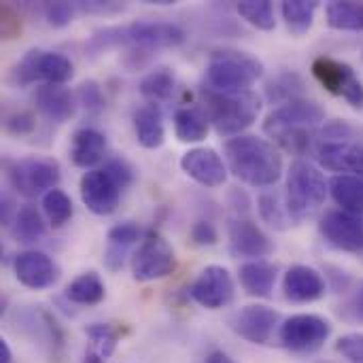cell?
Masks as SVG:
<instances>
[{
  "label": "cell",
  "instance_id": "obj_1",
  "mask_svg": "<svg viewBox=\"0 0 363 363\" xmlns=\"http://www.w3.org/2000/svg\"><path fill=\"white\" fill-rule=\"evenodd\" d=\"M230 172L245 185L272 187L283 174V155L266 138L240 134L225 143Z\"/></svg>",
  "mask_w": 363,
  "mask_h": 363
},
{
  "label": "cell",
  "instance_id": "obj_2",
  "mask_svg": "<svg viewBox=\"0 0 363 363\" xmlns=\"http://www.w3.org/2000/svg\"><path fill=\"white\" fill-rule=\"evenodd\" d=\"M185 43V32L170 21H134L125 26H111L94 32L89 40L91 51L111 47H125L130 55H151L162 49H172Z\"/></svg>",
  "mask_w": 363,
  "mask_h": 363
},
{
  "label": "cell",
  "instance_id": "obj_3",
  "mask_svg": "<svg viewBox=\"0 0 363 363\" xmlns=\"http://www.w3.org/2000/svg\"><path fill=\"white\" fill-rule=\"evenodd\" d=\"M204 115L208 123L221 136H240L251 128L262 111V98L255 91L221 94L211 87H202Z\"/></svg>",
  "mask_w": 363,
  "mask_h": 363
},
{
  "label": "cell",
  "instance_id": "obj_4",
  "mask_svg": "<svg viewBox=\"0 0 363 363\" xmlns=\"http://www.w3.org/2000/svg\"><path fill=\"white\" fill-rule=\"evenodd\" d=\"M264 77V64L251 53L238 49H217L208 57L206 87L221 94L251 91L253 83Z\"/></svg>",
  "mask_w": 363,
  "mask_h": 363
},
{
  "label": "cell",
  "instance_id": "obj_5",
  "mask_svg": "<svg viewBox=\"0 0 363 363\" xmlns=\"http://www.w3.org/2000/svg\"><path fill=\"white\" fill-rule=\"evenodd\" d=\"M285 202L294 221H306L315 217L325 204L330 183L323 172L308 160H296L287 172Z\"/></svg>",
  "mask_w": 363,
  "mask_h": 363
},
{
  "label": "cell",
  "instance_id": "obj_6",
  "mask_svg": "<svg viewBox=\"0 0 363 363\" xmlns=\"http://www.w3.org/2000/svg\"><path fill=\"white\" fill-rule=\"evenodd\" d=\"M4 177L9 185L23 198L45 196L57 187L62 179L60 164L47 155H26V157H6L2 162Z\"/></svg>",
  "mask_w": 363,
  "mask_h": 363
},
{
  "label": "cell",
  "instance_id": "obj_7",
  "mask_svg": "<svg viewBox=\"0 0 363 363\" xmlns=\"http://www.w3.org/2000/svg\"><path fill=\"white\" fill-rule=\"evenodd\" d=\"M74 66L72 62L57 51L30 49L11 70V83L17 87H26L32 83L40 85H64L72 79Z\"/></svg>",
  "mask_w": 363,
  "mask_h": 363
},
{
  "label": "cell",
  "instance_id": "obj_8",
  "mask_svg": "<svg viewBox=\"0 0 363 363\" xmlns=\"http://www.w3.org/2000/svg\"><path fill=\"white\" fill-rule=\"evenodd\" d=\"M130 268H132L134 281L151 283V281H160L172 274L177 268V257H174L170 242L157 230H149L143 236L138 249L132 253Z\"/></svg>",
  "mask_w": 363,
  "mask_h": 363
},
{
  "label": "cell",
  "instance_id": "obj_9",
  "mask_svg": "<svg viewBox=\"0 0 363 363\" xmlns=\"http://www.w3.org/2000/svg\"><path fill=\"white\" fill-rule=\"evenodd\" d=\"M325 121V108L311 98H296L272 108L264 121V132L274 140L289 132L315 130Z\"/></svg>",
  "mask_w": 363,
  "mask_h": 363
},
{
  "label": "cell",
  "instance_id": "obj_10",
  "mask_svg": "<svg viewBox=\"0 0 363 363\" xmlns=\"http://www.w3.org/2000/svg\"><path fill=\"white\" fill-rule=\"evenodd\" d=\"M279 345L291 353L308 355L319 351L332 336V325L319 315H294L279 328Z\"/></svg>",
  "mask_w": 363,
  "mask_h": 363
},
{
  "label": "cell",
  "instance_id": "obj_11",
  "mask_svg": "<svg viewBox=\"0 0 363 363\" xmlns=\"http://www.w3.org/2000/svg\"><path fill=\"white\" fill-rule=\"evenodd\" d=\"M313 74L334 96L345 98L353 108H363V83L355 74L353 66L330 55H319L313 62Z\"/></svg>",
  "mask_w": 363,
  "mask_h": 363
},
{
  "label": "cell",
  "instance_id": "obj_12",
  "mask_svg": "<svg viewBox=\"0 0 363 363\" xmlns=\"http://www.w3.org/2000/svg\"><path fill=\"white\" fill-rule=\"evenodd\" d=\"M230 328L236 336L251 345H270L281 328V315L264 304H249L230 317Z\"/></svg>",
  "mask_w": 363,
  "mask_h": 363
},
{
  "label": "cell",
  "instance_id": "obj_13",
  "mask_svg": "<svg viewBox=\"0 0 363 363\" xmlns=\"http://www.w3.org/2000/svg\"><path fill=\"white\" fill-rule=\"evenodd\" d=\"M234 279L223 266H206L189 287L191 300L206 311L225 308L234 300Z\"/></svg>",
  "mask_w": 363,
  "mask_h": 363
},
{
  "label": "cell",
  "instance_id": "obj_14",
  "mask_svg": "<svg viewBox=\"0 0 363 363\" xmlns=\"http://www.w3.org/2000/svg\"><path fill=\"white\" fill-rule=\"evenodd\" d=\"M79 191L87 211H91L94 215L106 217L117 211L123 187L104 168H94L81 177Z\"/></svg>",
  "mask_w": 363,
  "mask_h": 363
},
{
  "label": "cell",
  "instance_id": "obj_15",
  "mask_svg": "<svg viewBox=\"0 0 363 363\" xmlns=\"http://www.w3.org/2000/svg\"><path fill=\"white\" fill-rule=\"evenodd\" d=\"M325 242L345 253H363V215L347 211H328L319 221Z\"/></svg>",
  "mask_w": 363,
  "mask_h": 363
},
{
  "label": "cell",
  "instance_id": "obj_16",
  "mask_svg": "<svg viewBox=\"0 0 363 363\" xmlns=\"http://www.w3.org/2000/svg\"><path fill=\"white\" fill-rule=\"evenodd\" d=\"M13 270H15V279L23 287L34 291L49 289L60 281V266L55 264V259L36 249L21 251L19 255H15Z\"/></svg>",
  "mask_w": 363,
  "mask_h": 363
},
{
  "label": "cell",
  "instance_id": "obj_17",
  "mask_svg": "<svg viewBox=\"0 0 363 363\" xmlns=\"http://www.w3.org/2000/svg\"><path fill=\"white\" fill-rule=\"evenodd\" d=\"M181 170L202 187H221L228 179V164L211 147H196L183 153Z\"/></svg>",
  "mask_w": 363,
  "mask_h": 363
},
{
  "label": "cell",
  "instance_id": "obj_18",
  "mask_svg": "<svg viewBox=\"0 0 363 363\" xmlns=\"http://www.w3.org/2000/svg\"><path fill=\"white\" fill-rule=\"evenodd\" d=\"M228 236H230V249L236 257H249L255 262L268 257L274 251L272 240L251 219H240V217L232 219L228 225Z\"/></svg>",
  "mask_w": 363,
  "mask_h": 363
},
{
  "label": "cell",
  "instance_id": "obj_19",
  "mask_svg": "<svg viewBox=\"0 0 363 363\" xmlns=\"http://www.w3.org/2000/svg\"><path fill=\"white\" fill-rule=\"evenodd\" d=\"M328 285L319 270L311 266H291L283 277V294L294 304H311L325 296Z\"/></svg>",
  "mask_w": 363,
  "mask_h": 363
},
{
  "label": "cell",
  "instance_id": "obj_20",
  "mask_svg": "<svg viewBox=\"0 0 363 363\" xmlns=\"http://www.w3.org/2000/svg\"><path fill=\"white\" fill-rule=\"evenodd\" d=\"M34 102L38 113L51 123L68 121L79 106L77 96L64 85H40L34 94Z\"/></svg>",
  "mask_w": 363,
  "mask_h": 363
},
{
  "label": "cell",
  "instance_id": "obj_21",
  "mask_svg": "<svg viewBox=\"0 0 363 363\" xmlns=\"http://www.w3.org/2000/svg\"><path fill=\"white\" fill-rule=\"evenodd\" d=\"M319 164L334 172H355L363 179V147L355 143H321L317 149Z\"/></svg>",
  "mask_w": 363,
  "mask_h": 363
},
{
  "label": "cell",
  "instance_id": "obj_22",
  "mask_svg": "<svg viewBox=\"0 0 363 363\" xmlns=\"http://www.w3.org/2000/svg\"><path fill=\"white\" fill-rule=\"evenodd\" d=\"M106 136L96 128H81L70 138V160L77 168L94 170L106 155Z\"/></svg>",
  "mask_w": 363,
  "mask_h": 363
},
{
  "label": "cell",
  "instance_id": "obj_23",
  "mask_svg": "<svg viewBox=\"0 0 363 363\" xmlns=\"http://www.w3.org/2000/svg\"><path fill=\"white\" fill-rule=\"evenodd\" d=\"M143 230L132 223V221H123L117 223L108 230L106 234V251H104V264L111 272H119L125 264V257L130 253V249L140 240Z\"/></svg>",
  "mask_w": 363,
  "mask_h": 363
},
{
  "label": "cell",
  "instance_id": "obj_24",
  "mask_svg": "<svg viewBox=\"0 0 363 363\" xmlns=\"http://www.w3.org/2000/svg\"><path fill=\"white\" fill-rule=\"evenodd\" d=\"M134 134L140 147L145 149H157L166 140V128L162 119V111L153 104L138 106L132 117Z\"/></svg>",
  "mask_w": 363,
  "mask_h": 363
},
{
  "label": "cell",
  "instance_id": "obj_25",
  "mask_svg": "<svg viewBox=\"0 0 363 363\" xmlns=\"http://www.w3.org/2000/svg\"><path fill=\"white\" fill-rule=\"evenodd\" d=\"M240 285L242 289L253 296V298H270L274 291V283H277V266L264 262V259H255V262H247L240 266L238 272Z\"/></svg>",
  "mask_w": 363,
  "mask_h": 363
},
{
  "label": "cell",
  "instance_id": "obj_26",
  "mask_svg": "<svg viewBox=\"0 0 363 363\" xmlns=\"http://www.w3.org/2000/svg\"><path fill=\"white\" fill-rule=\"evenodd\" d=\"M330 194L340 211L363 215V179L353 174H336L330 181Z\"/></svg>",
  "mask_w": 363,
  "mask_h": 363
},
{
  "label": "cell",
  "instance_id": "obj_27",
  "mask_svg": "<svg viewBox=\"0 0 363 363\" xmlns=\"http://www.w3.org/2000/svg\"><path fill=\"white\" fill-rule=\"evenodd\" d=\"M11 234L19 242H38L47 234V219L45 215L34 206V204H23L19 206L13 223H11Z\"/></svg>",
  "mask_w": 363,
  "mask_h": 363
},
{
  "label": "cell",
  "instance_id": "obj_28",
  "mask_svg": "<svg viewBox=\"0 0 363 363\" xmlns=\"http://www.w3.org/2000/svg\"><path fill=\"white\" fill-rule=\"evenodd\" d=\"M174 134L181 143L194 145L208 136V119L204 111L183 106L174 113Z\"/></svg>",
  "mask_w": 363,
  "mask_h": 363
},
{
  "label": "cell",
  "instance_id": "obj_29",
  "mask_svg": "<svg viewBox=\"0 0 363 363\" xmlns=\"http://www.w3.org/2000/svg\"><path fill=\"white\" fill-rule=\"evenodd\" d=\"M174 89H177V77L170 68H155L149 74H145L140 81V96L153 106L168 102L174 96Z\"/></svg>",
  "mask_w": 363,
  "mask_h": 363
},
{
  "label": "cell",
  "instance_id": "obj_30",
  "mask_svg": "<svg viewBox=\"0 0 363 363\" xmlns=\"http://www.w3.org/2000/svg\"><path fill=\"white\" fill-rule=\"evenodd\" d=\"M106 287L96 272H83L66 287V298L77 306H96L104 300Z\"/></svg>",
  "mask_w": 363,
  "mask_h": 363
},
{
  "label": "cell",
  "instance_id": "obj_31",
  "mask_svg": "<svg viewBox=\"0 0 363 363\" xmlns=\"http://www.w3.org/2000/svg\"><path fill=\"white\" fill-rule=\"evenodd\" d=\"M317 9L319 2L315 0H285L281 4V13L287 23V30L296 36H304L313 28Z\"/></svg>",
  "mask_w": 363,
  "mask_h": 363
},
{
  "label": "cell",
  "instance_id": "obj_32",
  "mask_svg": "<svg viewBox=\"0 0 363 363\" xmlns=\"http://www.w3.org/2000/svg\"><path fill=\"white\" fill-rule=\"evenodd\" d=\"M328 26L345 32H363V2H332L325 9Z\"/></svg>",
  "mask_w": 363,
  "mask_h": 363
},
{
  "label": "cell",
  "instance_id": "obj_33",
  "mask_svg": "<svg viewBox=\"0 0 363 363\" xmlns=\"http://www.w3.org/2000/svg\"><path fill=\"white\" fill-rule=\"evenodd\" d=\"M257 211L264 223H268L274 230H287L291 225V213L287 208V202L281 198L277 189H268L257 198Z\"/></svg>",
  "mask_w": 363,
  "mask_h": 363
},
{
  "label": "cell",
  "instance_id": "obj_34",
  "mask_svg": "<svg viewBox=\"0 0 363 363\" xmlns=\"http://www.w3.org/2000/svg\"><path fill=\"white\" fill-rule=\"evenodd\" d=\"M304 81L298 72H281L266 83V98L274 104H285L289 100L302 98Z\"/></svg>",
  "mask_w": 363,
  "mask_h": 363
},
{
  "label": "cell",
  "instance_id": "obj_35",
  "mask_svg": "<svg viewBox=\"0 0 363 363\" xmlns=\"http://www.w3.org/2000/svg\"><path fill=\"white\" fill-rule=\"evenodd\" d=\"M43 215H45L47 223L53 228L66 225L74 215V206H72L70 196L57 187L51 189L49 194H45L43 196Z\"/></svg>",
  "mask_w": 363,
  "mask_h": 363
},
{
  "label": "cell",
  "instance_id": "obj_36",
  "mask_svg": "<svg viewBox=\"0 0 363 363\" xmlns=\"http://www.w3.org/2000/svg\"><path fill=\"white\" fill-rule=\"evenodd\" d=\"M238 15L251 23L257 30L270 32L277 28V17H274V6L270 0H245L236 4Z\"/></svg>",
  "mask_w": 363,
  "mask_h": 363
},
{
  "label": "cell",
  "instance_id": "obj_37",
  "mask_svg": "<svg viewBox=\"0 0 363 363\" xmlns=\"http://www.w3.org/2000/svg\"><path fill=\"white\" fill-rule=\"evenodd\" d=\"M85 336L91 340L94 345V351L102 357V359H108L117 345H119V332L108 325V323H91L85 328Z\"/></svg>",
  "mask_w": 363,
  "mask_h": 363
},
{
  "label": "cell",
  "instance_id": "obj_38",
  "mask_svg": "<svg viewBox=\"0 0 363 363\" xmlns=\"http://www.w3.org/2000/svg\"><path fill=\"white\" fill-rule=\"evenodd\" d=\"M74 96H77L79 106H81L87 115H100V113L104 111V106H106L104 91H102L100 83L94 81V79L83 81V83L77 87Z\"/></svg>",
  "mask_w": 363,
  "mask_h": 363
},
{
  "label": "cell",
  "instance_id": "obj_39",
  "mask_svg": "<svg viewBox=\"0 0 363 363\" xmlns=\"http://www.w3.org/2000/svg\"><path fill=\"white\" fill-rule=\"evenodd\" d=\"M4 130L13 136H28L36 130V117L32 111H15L4 119Z\"/></svg>",
  "mask_w": 363,
  "mask_h": 363
},
{
  "label": "cell",
  "instance_id": "obj_40",
  "mask_svg": "<svg viewBox=\"0 0 363 363\" xmlns=\"http://www.w3.org/2000/svg\"><path fill=\"white\" fill-rule=\"evenodd\" d=\"M74 11H77V4H70V2H49V4L43 6L47 23L53 26V28L68 26L72 21V17H74Z\"/></svg>",
  "mask_w": 363,
  "mask_h": 363
},
{
  "label": "cell",
  "instance_id": "obj_41",
  "mask_svg": "<svg viewBox=\"0 0 363 363\" xmlns=\"http://www.w3.org/2000/svg\"><path fill=\"white\" fill-rule=\"evenodd\" d=\"M336 351L349 363H363V334H347L336 342Z\"/></svg>",
  "mask_w": 363,
  "mask_h": 363
},
{
  "label": "cell",
  "instance_id": "obj_42",
  "mask_svg": "<svg viewBox=\"0 0 363 363\" xmlns=\"http://www.w3.org/2000/svg\"><path fill=\"white\" fill-rule=\"evenodd\" d=\"M340 317L349 323H363V281L351 294V298L340 306Z\"/></svg>",
  "mask_w": 363,
  "mask_h": 363
},
{
  "label": "cell",
  "instance_id": "obj_43",
  "mask_svg": "<svg viewBox=\"0 0 363 363\" xmlns=\"http://www.w3.org/2000/svg\"><path fill=\"white\" fill-rule=\"evenodd\" d=\"M123 189L125 187H130V183H132V179H134V170H132V166L125 162V160H121V157H111V160H106L104 162V166H102Z\"/></svg>",
  "mask_w": 363,
  "mask_h": 363
},
{
  "label": "cell",
  "instance_id": "obj_44",
  "mask_svg": "<svg viewBox=\"0 0 363 363\" xmlns=\"http://www.w3.org/2000/svg\"><path fill=\"white\" fill-rule=\"evenodd\" d=\"M353 136V128L347 121L334 119L328 121L321 130V138L323 143H349V138Z\"/></svg>",
  "mask_w": 363,
  "mask_h": 363
},
{
  "label": "cell",
  "instance_id": "obj_45",
  "mask_svg": "<svg viewBox=\"0 0 363 363\" xmlns=\"http://www.w3.org/2000/svg\"><path fill=\"white\" fill-rule=\"evenodd\" d=\"M191 240H194L196 245H200V247H213V245H217V240H219L217 228H215L211 221L200 219V221H196L194 228H191Z\"/></svg>",
  "mask_w": 363,
  "mask_h": 363
},
{
  "label": "cell",
  "instance_id": "obj_46",
  "mask_svg": "<svg viewBox=\"0 0 363 363\" xmlns=\"http://www.w3.org/2000/svg\"><path fill=\"white\" fill-rule=\"evenodd\" d=\"M21 32V19L11 6H2V38H15Z\"/></svg>",
  "mask_w": 363,
  "mask_h": 363
},
{
  "label": "cell",
  "instance_id": "obj_47",
  "mask_svg": "<svg viewBox=\"0 0 363 363\" xmlns=\"http://www.w3.org/2000/svg\"><path fill=\"white\" fill-rule=\"evenodd\" d=\"M77 9L87 11V13H102V15H108V13L123 11V4H117V2H77Z\"/></svg>",
  "mask_w": 363,
  "mask_h": 363
},
{
  "label": "cell",
  "instance_id": "obj_48",
  "mask_svg": "<svg viewBox=\"0 0 363 363\" xmlns=\"http://www.w3.org/2000/svg\"><path fill=\"white\" fill-rule=\"evenodd\" d=\"M17 211H19V206H15L13 198L4 194V196H2V206H0V217H2V225H9V228H11V223H13V219H15Z\"/></svg>",
  "mask_w": 363,
  "mask_h": 363
},
{
  "label": "cell",
  "instance_id": "obj_49",
  "mask_svg": "<svg viewBox=\"0 0 363 363\" xmlns=\"http://www.w3.org/2000/svg\"><path fill=\"white\" fill-rule=\"evenodd\" d=\"M204 363H234V359L228 355V353H223V351H211L208 355H206V359Z\"/></svg>",
  "mask_w": 363,
  "mask_h": 363
},
{
  "label": "cell",
  "instance_id": "obj_50",
  "mask_svg": "<svg viewBox=\"0 0 363 363\" xmlns=\"http://www.w3.org/2000/svg\"><path fill=\"white\" fill-rule=\"evenodd\" d=\"M0 363H13V351L4 338H0Z\"/></svg>",
  "mask_w": 363,
  "mask_h": 363
},
{
  "label": "cell",
  "instance_id": "obj_51",
  "mask_svg": "<svg viewBox=\"0 0 363 363\" xmlns=\"http://www.w3.org/2000/svg\"><path fill=\"white\" fill-rule=\"evenodd\" d=\"M83 363H104V362H102V357H100L98 353H87V355H85V362Z\"/></svg>",
  "mask_w": 363,
  "mask_h": 363
}]
</instances>
